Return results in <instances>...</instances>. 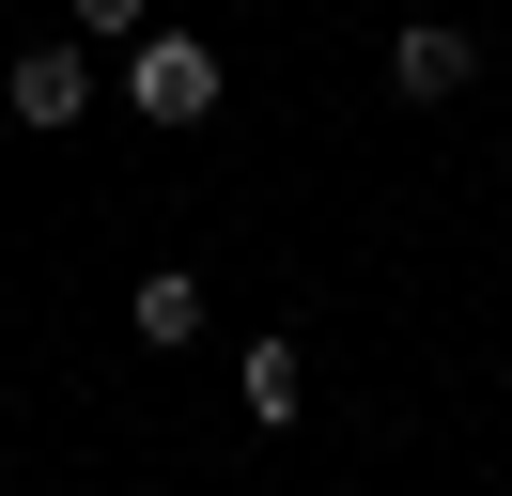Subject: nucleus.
Segmentation results:
<instances>
[{
  "mask_svg": "<svg viewBox=\"0 0 512 496\" xmlns=\"http://www.w3.org/2000/svg\"><path fill=\"white\" fill-rule=\"evenodd\" d=\"M125 109L140 124H218V47L202 31H140L125 47Z\"/></svg>",
  "mask_w": 512,
  "mask_h": 496,
  "instance_id": "nucleus-1",
  "label": "nucleus"
},
{
  "mask_svg": "<svg viewBox=\"0 0 512 496\" xmlns=\"http://www.w3.org/2000/svg\"><path fill=\"white\" fill-rule=\"evenodd\" d=\"M0 109H16V124H78V109H94V47H78V31H47V47H16V78H0Z\"/></svg>",
  "mask_w": 512,
  "mask_h": 496,
  "instance_id": "nucleus-2",
  "label": "nucleus"
},
{
  "mask_svg": "<svg viewBox=\"0 0 512 496\" xmlns=\"http://www.w3.org/2000/svg\"><path fill=\"white\" fill-rule=\"evenodd\" d=\"M466 78H481V47L450 16H404V31H388V93H404V109H450Z\"/></svg>",
  "mask_w": 512,
  "mask_h": 496,
  "instance_id": "nucleus-3",
  "label": "nucleus"
},
{
  "mask_svg": "<svg viewBox=\"0 0 512 496\" xmlns=\"http://www.w3.org/2000/svg\"><path fill=\"white\" fill-rule=\"evenodd\" d=\"M125 326L156 341V357H187V341H202V279H187V264H140V279H125Z\"/></svg>",
  "mask_w": 512,
  "mask_h": 496,
  "instance_id": "nucleus-4",
  "label": "nucleus"
},
{
  "mask_svg": "<svg viewBox=\"0 0 512 496\" xmlns=\"http://www.w3.org/2000/svg\"><path fill=\"white\" fill-rule=\"evenodd\" d=\"M233 403H249L264 434H295V403H311V357H295V341H249V357H233Z\"/></svg>",
  "mask_w": 512,
  "mask_h": 496,
  "instance_id": "nucleus-5",
  "label": "nucleus"
},
{
  "mask_svg": "<svg viewBox=\"0 0 512 496\" xmlns=\"http://www.w3.org/2000/svg\"><path fill=\"white\" fill-rule=\"evenodd\" d=\"M78 16V47H140V31H156V0H63Z\"/></svg>",
  "mask_w": 512,
  "mask_h": 496,
  "instance_id": "nucleus-6",
  "label": "nucleus"
}]
</instances>
